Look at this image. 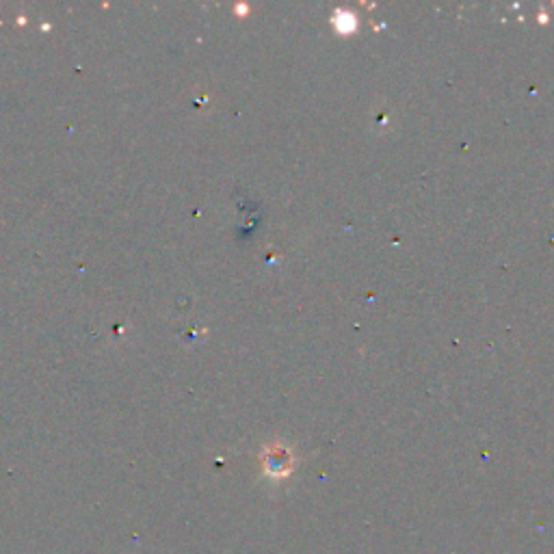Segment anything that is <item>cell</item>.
<instances>
[{
	"label": "cell",
	"instance_id": "6da1fadb",
	"mask_svg": "<svg viewBox=\"0 0 554 554\" xmlns=\"http://www.w3.org/2000/svg\"><path fill=\"white\" fill-rule=\"evenodd\" d=\"M293 468V457L284 448H273L265 457V472L271 479H284Z\"/></svg>",
	"mask_w": 554,
	"mask_h": 554
}]
</instances>
